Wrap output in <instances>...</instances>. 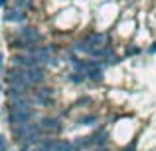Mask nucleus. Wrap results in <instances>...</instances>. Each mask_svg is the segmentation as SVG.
I'll return each instance as SVG.
<instances>
[{
	"label": "nucleus",
	"mask_w": 156,
	"mask_h": 151,
	"mask_svg": "<svg viewBox=\"0 0 156 151\" xmlns=\"http://www.w3.org/2000/svg\"><path fill=\"white\" fill-rule=\"evenodd\" d=\"M126 151H133V149H126Z\"/></svg>",
	"instance_id": "obj_6"
},
{
	"label": "nucleus",
	"mask_w": 156,
	"mask_h": 151,
	"mask_svg": "<svg viewBox=\"0 0 156 151\" xmlns=\"http://www.w3.org/2000/svg\"><path fill=\"white\" fill-rule=\"evenodd\" d=\"M18 38H20V40H26V42H34V44H42V42H44V34L38 30V28H32V26L20 28Z\"/></svg>",
	"instance_id": "obj_1"
},
{
	"label": "nucleus",
	"mask_w": 156,
	"mask_h": 151,
	"mask_svg": "<svg viewBox=\"0 0 156 151\" xmlns=\"http://www.w3.org/2000/svg\"><path fill=\"white\" fill-rule=\"evenodd\" d=\"M8 4V0H0V6H6Z\"/></svg>",
	"instance_id": "obj_4"
},
{
	"label": "nucleus",
	"mask_w": 156,
	"mask_h": 151,
	"mask_svg": "<svg viewBox=\"0 0 156 151\" xmlns=\"http://www.w3.org/2000/svg\"><path fill=\"white\" fill-rule=\"evenodd\" d=\"M0 145H2V147H4V137H2V135H0Z\"/></svg>",
	"instance_id": "obj_5"
},
{
	"label": "nucleus",
	"mask_w": 156,
	"mask_h": 151,
	"mask_svg": "<svg viewBox=\"0 0 156 151\" xmlns=\"http://www.w3.org/2000/svg\"><path fill=\"white\" fill-rule=\"evenodd\" d=\"M4 18L8 20V22H24V12L20 10V8H16V10H8L6 14H4Z\"/></svg>",
	"instance_id": "obj_2"
},
{
	"label": "nucleus",
	"mask_w": 156,
	"mask_h": 151,
	"mask_svg": "<svg viewBox=\"0 0 156 151\" xmlns=\"http://www.w3.org/2000/svg\"><path fill=\"white\" fill-rule=\"evenodd\" d=\"M87 40H89V42H93L91 46L95 48V46H103V44L107 42V36H105V34H91Z\"/></svg>",
	"instance_id": "obj_3"
}]
</instances>
